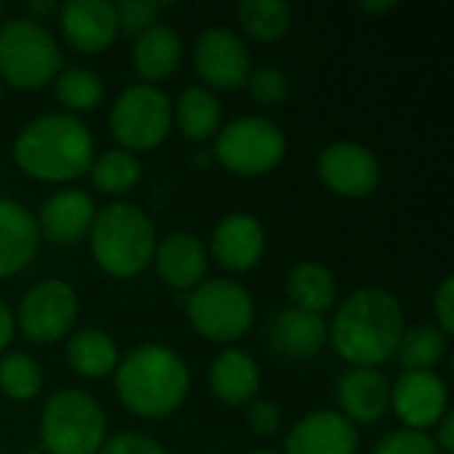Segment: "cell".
Segmentation results:
<instances>
[{
    "instance_id": "obj_16",
    "label": "cell",
    "mask_w": 454,
    "mask_h": 454,
    "mask_svg": "<svg viewBox=\"0 0 454 454\" xmlns=\"http://www.w3.org/2000/svg\"><path fill=\"white\" fill-rule=\"evenodd\" d=\"M61 29L67 40L85 53H98L117 35V13L109 0H67L61 8Z\"/></svg>"
},
{
    "instance_id": "obj_44",
    "label": "cell",
    "mask_w": 454,
    "mask_h": 454,
    "mask_svg": "<svg viewBox=\"0 0 454 454\" xmlns=\"http://www.w3.org/2000/svg\"><path fill=\"white\" fill-rule=\"evenodd\" d=\"M0 454H3V452H0Z\"/></svg>"
},
{
    "instance_id": "obj_37",
    "label": "cell",
    "mask_w": 454,
    "mask_h": 454,
    "mask_svg": "<svg viewBox=\"0 0 454 454\" xmlns=\"http://www.w3.org/2000/svg\"><path fill=\"white\" fill-rule=\"evenodd\" d=\"M434 311H436V319L442 325V333H452L454 330V277H447L434 298Z\"/></svg>"
},
{
    "instance_id": "obj_35",
    "label": "cell",
    "mask_w": 454,
    "mask_h": 454,
    "mask_svg": "<svg viewBox=\"0 0 454 454\" xmlns=\"http://www.w3.org/2000/svg\"><path fill=\"white\" fill-rule=\"evenodd\" d=\"M98 454H168L160 442L144 436V434H117L104 442Z\"/></svg>"
},
{
    "instance_id": "obj_23",
    "label": "cell",
    "mask_w": 454,
    "mask_h": 454,
    "mask_svg": "<svg viewBox=\"0 0 454 454\" xmlns=\"http://www.w3.org/2000/svg\"><path fill=\"white\" fill-rule=\"evenodd\" d=\"M181 35L168 24H152L133 43V64L146 80L168 77L181 61Z\"/></svg>"
},
{
    "instance_id": "obj_31",
    "label": "cell",
    "mask_w": 454,
    "mask_h": 454,
    "mask_svg": "<svg viewBox=\"0 0 454 454\" xmlns=\"http://www.w3.org/2000/svg\"><path fill=\"white\" fill-rule=\"evenodd\" d=\"M56 98L72 112L93 109L104 98V80L93 69L69 67L56 77Z\"/></svg>"
},
{
    "instance_id": "obj_18",
    "label": "cell",
    "mask_w": 454,
    "mask_h": 454,
    "mask_svg": "<svg viewBox=\"0 0 454 454\" xmlns=\"http://www.w3.org/2000/svg\"><path fill=\"white\" fill-rule=\"evenodd\" d=\"M327 340V325L322 314H309L301 309L277 311L269 322V346L293 362L311 359L322 351Z\"/></svg>"
},
{
    "instance_id": "obj_26",
    "label": "cell",
    "mask_w": 454,
    "mask_h": 454,
    "mask_svg": "<svg viewBox=\"0 0 454 454\" xmlns=\"http://www.w3.org/2000/svg\"><path fill=\"white\" fill-rule=\"evenodd\" d=\"M173 117L178 120V128L186 138L202 141L218 130L221 104L213 90L202 85H192L178 96V104L173 106Z\"/></svg>"
},
{
    "instance_id": "obj_2",
    "label": "cell",
    "mask_w": 454,
    "mask_h": 454,
    "mask_svg": "<svg viewBox=\"0 0 454 454\" xmlns=\"http://www.w3.org/2000/svg\"><path fill=\"white\" fill-rule=\"evenodd\" d=\"M16 165L40 181H72L80 178L93 162V136L85 122L67 112H51L16 136Z\"/></svg>"
},
{
    "instance_id": "obj_41",
    "label": "cell",
    "mask_w": 454,
    "mask_h": 454,
    "mask_svg": "<svg viewBox=\"0 0 454 454\" xmlns=\"http://www.w3.org/2000/svg\"><path fill=\"white\" fill-rule=\"evenodd\" d=\"M359 8L367 13H386L396 8V0H359Z\"/></svg>"
},
{
    "instance_id": "obj_42",
    "label": "cell",
    "mask_w": 454,
    "mask_h": 454,
    "mask_svg": "<svg viewBox=\"0 0 454 454\" xmlns=\"http://www.w3.org/2000/svg\"><path fill=\"white\" fill-rule=\"evenodd\" d=\"M253 454H277V452H271V450H261V452H253Z\"/></svg>"
},
{
    "instance_id": "obj_10",
    "label": "cell",
    "mask_w": 454,
    "mask_h": 454,
    "mask_svg": "<svg viewBox=\"0 0 454 454\" xmlns=\"http://www.w3.org/2000/svg\"><path fill=\"white\" fill-rule=\"evenodd\" d=\"M77 317V295L67 282L51 279L35 285L19 306V322L21 333L32 343H53L61 340Z\"/></svg>"
},
{
    "instance_id": "obj_6",
    "label": "cell",
    "mask_w": 454,
    "mask_h": 454,
    "mask_svg": "<svg viewBox=\"0 0 454 454\" xmlns=\"http://www.w3.org/2000/svg\"><path fill=\"white\" fill-rule=\"evenodd\" d=\"M40 439L51 454H98L106 442V415L85 391H59L40 418Z\"/></svg>"
},
{
    "instance_id": "obj_7",
    "label": "cell",
    "mask_w": 454,
    "mask_h": 454,
    "mask_svg": "<svg viewBox=\"0 0 454 454\" xmlns=\"http://www.w3.org/2000/svg\"><path fill=\"white\" fill-rule=\"evenodd\" d=\"M186 311L192 327L215 343H231L242 338L255 319V303L250 293L231 279L200 282L186 301Z\"/></svg>"
},
{
    "instance_id": "obj_22",
    "label": "cell",
    "mask_w": 454,
    "mask_h": 454,
    "mask_svg": "<svg viewBox=\"0 0 454 454\" xmlns=\"http://www.w3.org/2000/svg\"><path fill=\"white\" fill-rule=\"evenodd\" d=\"M258 386H261V370L247 351L226 348L213 359L210 388L223 404L242 407V404L253 402L258 394Z\"/></svg>"
},
{
    "instance_id": "obj_40",
    "label": "cell",
    "mask_w": 454,
    "mask_h": 454,
    "mask_svg": "<svg viewBox=\"0 0 454 454\" xmlns=\"http://www.w3.org/2000/svg\"><path fill=\"white\" fill-rule=\"evenodd\" d=\"M59 5L53 3V0H32V3H27V19H32V21H40L43 16H51L53 11H56Z\"/></svg>"
},
{
    "instance_id": "obj_36",
    "label": "cell",
    "mask_w": 454,
    "mask_h": 454,
    "mask_svg": "<svg viewBox=\"0 0 454 454\" xmlns=\"http://www.w3.org/2000/svg\"><path fill=\"white\" fill-rule=\"evenodd\" d=\"M247 426L258 436H274L282 426V410L271 399H258L247 410Z\"/></svg>"
},
{
    "instance_id": "obj_21",
    "label": "cell",
    "mask_w": 454,
    "mask_h": 454,
    "mask_svg": "<svg viewBox=\"0 0 454 454\" xmlns=\"http://www.w3.org/2000/svg\"><path fill=\"white\" fill-rule=\"evenodd\" d=\"M37 221L16 200H0V279L19 274L37 250Z\"/></svg>"
},
{
    "instance_id": "obj_12",
    "label": "cell",
    "mask_w": 454,
    "mask_h": 454,
    "mask_svg": "<svg viewBox=\"0 0 454 454\" xmlns=\"http://www.w3.org/2000/svg\"><path fill=\"white\" fill-rule=\"evenodd\" d=\"M319 178L327 189L340 197H370L380 184L378 157L356 141L330 144L317 162Z\"/></svg>"
},
{
    "instance_id": "obj_30",
    "label": "cell",
    "mask_w": 454,
    "mask_h": 454,
    "mask_svg": "<svg viewBox=\"0 0 454 454\" xmlns=\"http://www.w3.org/2000/svg\"><path fill=\"white\" fill-rule=\"evenodd\" d=\"M43 388V367L29 354H8L0 359V391L8 399L27 402Z\"/></svg>"
},
{
    "instance_id": "obj_28",
    "label": "cell",
    "mask_w": 454,
    "mask_h": 454,
    "mask_svg": "<svg viewBox=\"0 0 454 454\" xmlns=\"http://www.w3.org/2000/svg\"><path fill=\"white\" fill-rule=\"evenodd\" d=\"M237 19L250 37L274 43L290 29L293 11L282 0H247L237 5Z\"/></svg>"
},
{
    "instance_id": "obj_32",
    "label": "cell",
    "mask_w": 454,
    "mask_h": 454,
    "mask_svg": "<svg viewBox=\"0 0 454 454\" xmlns=\"http://www.w3.org/2000/svg\"><path fill=\"white\" fill-rule=\"evenodd\" d=\"M245 85H247L250 96H253L258 104H279V101H285L287 93H290V80H287V74H285L282 69H277V67H269V64L250 69Z\"/></svg>"
},
{
    "instance_id": "obj_29",
    "label": "cell",
    "mask_w": 454,
    "mask_h": 454,
    "mask_svg": "<svg viewBox=\"0 0 454 454\" xmlns=\"http://www.w3.org/2000/svg\"><path fill=\"white\" fill-rule=\"evenodd\" d=\"M447 354V335L434 325H418L404 330L396 356L404 370H434Z\"/></svg>"
},
{
    "instance_id": "obj_14",
    "label": "cell",
    "mask_w": 454,
    "mask_h": 454,
    "mask_svg": "<svg viewBox=\"0 0 454 454\" xmlns=\"http://www.w3.org/2000/svg\"><path fill=\"white\" fill-rule=\"evenodd\" d=\"M285 450L287 454H356L359 434L340 412L319 410L290 428Z\"/></svg>"
},
{
    "instance_id": "obj_15",
    "label": "cell",
    "mask_w": 454,
    "mask_h": 454,
    "mask_svg": "<svg viewBox=\"0 0 454 454\" xmlns=\"http://www.w3.org/2000/svg\"><path fill=\"white\" fill-rule=\"evenodd\" d=\"M266 250V234L258 218L247 213L226 215L210 239V255L226 271H247L253 269Z\"/></svg>"
},
{
    "instance_id": "obj_9",
    "label": "cell",
    "mask_w": 454,
    "mask_h": 454,
    "mask_svg": "<svg viewBox=\"0 0 454 454\" xmlns=\"http://www.w3.org/2000/svg\"><path fill=\"white\" fill-rule=\"evenodd\" d=\"M170 125L173 104L154 85L125 88L109 112V130L125 152H152L165 141Z\"/></svg>"
},
{
    "instance_id": "obj_33",
    "label": "cell",
    "mask_w": 454,
    "mask_h": 454,
    "mask_svg": "<svg viewBox=\"0 0 454 454\" xmlns=\"http://www.w3.org/2000/svg\"><path fill=\"white\" fill-rule=\"evenodd\" d=\"M372 454H442L436 442L423 434V431H410V428H402V431H394L388 436H383L375 447Z\"/></svg>"
},
{
    "instance_id": "obj_34",
    "label": "cell",
    "mask_w": 454,
    "mask_h": 454,
    "mask_svg": "<svg viewBox=\"0 0 454 454\" xmlns=\"http://www.w3.org/2000/svg\"><path fill=\"white\" fill-rule=\"evenodd\" d=\"M162 3H146V0H122L114 3V13H117V27H122L130 35H141L144 29H149L154 24V19L160 16Z\"/></svg>"
},
{
    "instance_id": "obj_24",
    "label": "cell",
    "mask_w": 454,
    "mask_h": 454,
    "mask_svg": "<svg viewBox=\"0 0 454 454\" xmlns=\"http://www.w3.org/2000/svg\"><path fill=\"white\" fill-rule=\"evenodd\" d=\"M287 298L293 309H301L309 314L327 311L338 298V285H335L333 271L314 261L298 263L287 274Z\"/></svg>"
},
{
    "instance_id": "obj_27",
    "label": "cell",
    "mask_w": 454,
    "mask_h": 454,
    "mask_svg": "<svg viewBox=\"0 0 454 454\" xmlns=\"http://www.w3.org/2000/svg\"><path fill=\"white\" fill-rule=\"evenodd\" d=\"M90 181L98 192L122 197L141 181V162L133 152L109 149L96 162H90Z\"/></svg>"
},
{
    "instance_id": "obj_3",
    "label": "cell",
    "mask_w": 454,
    "mask_h": 454,
    "mask_svg": "<svg viewBox=\"0 0 454 454\" xmlns=\"http://www.w3.org/2000/svg\"><path fill=\"white\" fill-rule=\"evenodd\" d=\"M186 394L189 367L165 346H138L117 364V396L138 418H165L184 404Z\"/></svg>"
},
{
    "instance_id": "obj_5",
    "label": "cell",
    "mask_w": 454,
    "mask_h": 454,
    "mask_svg": "<svg viewBox=\"0 0 454 454\" xmlns=\"http://www.w3.org/2000/svg\"><path fill=\"white\" fill-rule=\"evenodd\" d=\"M61 64V48L40 21L19 16L0 27V77L8 85L19 90L43 88Z\"/></svg>"
},
{
    "instance_id": "obj_19",
    "label": "cell",
    "mask_w": 454,
    "mask_h": 454,
    "mask_svg": "<svg viewBox=\"0 0 454 454\" xmlns=\"http://www.w3.org/2000/svg\"><path fill=\"white\" fill-rule=\"evenodd\" d=\"M154 261H157L160 279L176 290H189V287L194 290L207 271V250L189 231L168 234L157 245Z\"/></svg>"
},
{
    "instance_id": "obj_20",
    "label": "cell",
    "mask_w": 454,
    "mask_h": 454,
    "mask_svg": "<svg viewBox=\"0 0 454 454\" xmlns=\"http://www.w3.org/2000/svg\"><path fill=\"white\" fill-rule=\"evenodd\" d=\"M93 215H96V205L85 192L61 189L43 202L40 229L51 242L67 245V242H77L90 231Z\"/></svg>"
},
{
    "instance_id": "obj_11",
    "label": "cell",
    "mask_w": 454,
    "mask_h": 454,
    "mask_svg": "<svg viewBox=\"0 0 454 454\" xmlns=\"http://www.w3.org/2000/svg\"><path fill=\"white\" fill-rule=\"evenodd\" d=\"M194 69L207 85L234 90L250 74V51L234 29L210 27L194 43Z\"/></svg>"
},
{
    "instance_id": "obj_4",
    "label": "cell",
    "mask_w": 454,
    "mask_h": 454,
    "mask_svg": "<svg viewBox=\"0 0 454 454\" xmlns=\"http://www.w3.org/2000/svg\"><path fill=\"white\" fill-rule=\"evenodd\" d=\"M90 250L106 274L130 279L141 274L154 258L157 234L141 207L130 202H112L93 215Z\"/></svg>"
},
{
    "instance_id": "obj_13",
    "label": "cell",
    "mask_w": 454,
    "mask_h": 454,
    "mask_svg": "<svg viewBox=\"0 0 454 454\" xmlns=\"http://www.w3.org/2000/svg\"><path fill=\"white\" fill-rule=\"evenodd\" d=\"M447 383L434 370H407L391 388V407L410 431H428L450 412Z\"/></svg>"
},
{
    "instance_id": "obj_25",
    "label": "cell",
    "mask_w": 454,
    "mask_h": 454,
    "mask_svg": "<svg viewBox=\"0 0 454 454\" xmlns=\"http://www.w3.org/2000/svg\"><path fill=\"white\" fill-rule=\"evenodd\" d=\"M67 362L85 378H104L120 364L114 340L104 330H80L67 340Z\"/></svg>"
},
{
    "instance_id": "obj_39",
    "label": "cell",
    "mask_w": 454,
    "mask_h": 454,
    "mask_svg": "<svg viewBox=\"0 0 454 454\" xmlns=\"http://www.w3.org/2000/svg\"><path fill=\"white\" fill-rule=\"evenodd\" d=\"M11 338H13V314H11L8 306L0 301V351L8 348Z\"/></svg>"
},
{
    "instance_id": "obj_1",
    "label": "cell",
    "mask_w": 454,
    "mask_h": 454,
    "mask_svg": "<svg viewBox=\"0 0 454 454\" xmlns=\"http://www.w3.org/2000/svg\"><path fill=\"white\" fill-rule=\"evenodd\" d=\"M404 330V311L396 295L383 287H362L340 303L330 340L354 367H378L396 354Z\"/></svg>"
},
{
    "instance_id": "obj_8",
    "label": "cell",
    "mask_w": 454,
    "mask_h": 454,
    "mask_svg": "<svg viewBox=\"0 0 454 454\" xmlns=\"http://www.w3.org/2000/svg\"><path fill=\"white\" fill-rule=\"evenodd\" d=\"M282 128L261 114H245L221 128L215 138V154L223 168L237 176H263L274 170L285 157Z\"/></svg>"
},
{
    "instance_id": "obj_38",
    "label": "cell",
    "mask_w": 454,
    "mask_h": 454,
    "mask_svg": "<svg viewBox=\"0 0 454 454\" xmlns=\"http://www.w3.org/2000/svg\"><path fill=\"white\" fill-rule=\"evenodd\" d=\"M439 452L442 454H452L454 452V415L447 412L442 420H439V436L434 439Z\"/></svg>"
},
{
    "instance_id": "obj_17",
    "label": "cell",
    "mask_w": 454,
    "mask_h": 454,
    "mask_svg": "<svg viewBox=\"0 0 454 454\" xmlns=\"http://www.w3.org/2000/svg\"><path fill=\"white\" fill-rule=\"evenodd\" d=\"M340 415L351 423H375L391 410V386L375 367H354L338 383Z\"/></svg>"
},
{
    "instance_id": "obj_43",
    "label": "cell",
    "mask_w": 454,
    "mask_h": 454,
    "mask_svg": "<svg viewBox=\"0 0 454 454\" xmlns=\"http://www.w3.org/2000/svg\"><path fill=\"white\" fill-rule=\"evenodd\" d=\"M0 13H3V5H0Z\"/></svg>"
}]
</instances>
